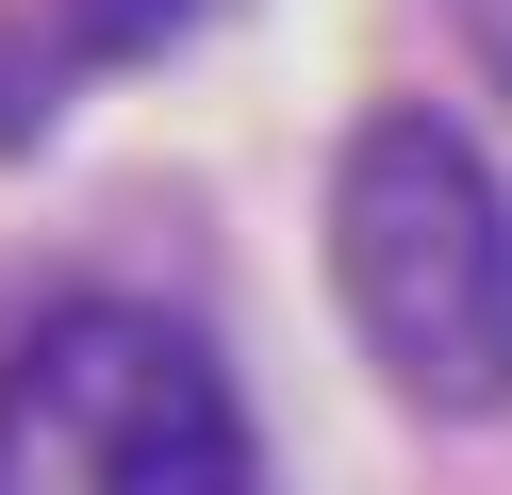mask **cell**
I'll return each instance as SVG.
<instances>
[{
	"instance_id": "277c9868",
	"label": "cell",
	"mask_w": 512,
	"mask_h": 495,
	"mask_svg": "<svg viewBox=\"0 0 512 495\" xmlns=\"http://www.w3.org/2000/svg\"><path fill=\"white\" fill-rule=\"evenodd\" d=\"M50 83H67V50H50V33H0V149L50 132Z\"/></svg>"
},
{
	"instance_id": "6da1fadb",
	"label": "cell",
	"mask_w": 512,
	"mask_h": 495,
	"mask_svg": "<svg viewBox=\"0 0 512 495\" xmlns=\"http://www.w3.org/2000/svg\"><path fill=\"white\" fill-rule=\"evenodd\" d=\"M331 297L413 413H512V182L463 116L380 99L331 149Z\"/></svg>"
},
{
	"instance_id": "3957f363",
	"label": "cell",
	"mask_w": 512,
	"mask_h": 495,
	"mask_svg": "<svg viewBox=\"0 0 512 495\" xmlns=\"http://www.w3.org/2000/svg\"><path fill=\"white\" fill-rule=\"evenodd\" d=\"M232 0H50V50L67 66H133V50H182V33H215Z\"/></svg>"
},
{
	"instance_id": "7a4b0ae2",
	"label": "cell",
	"mask_w": 512,
	"mask_h": 495,
	"mask_svg": "<svg viewBox=\"0 0 512 495\" xmlns=\"http://www.w3.org/2000/svg\"><path fill=\"white\" fill-rule=\"evenodd\" d=\"M0 495H248V396L149 297H67L0 347Z\"/></svg>"
},
{
	"instance_id": "5b68a950",
	"label": "cell",
	"mask_w": 512,
	"mask_h": 495,
	"mask_svg": "<svg viewBox=\"0 0 512 495\" xmlns=\"http://www.w3.org/2000/svg\"><path fill=\"white\" fill-rule=\"evenodd\" d=\"M446 33H463V66L512 99V0H446Z\"/></svg>"
}]
</instances>
